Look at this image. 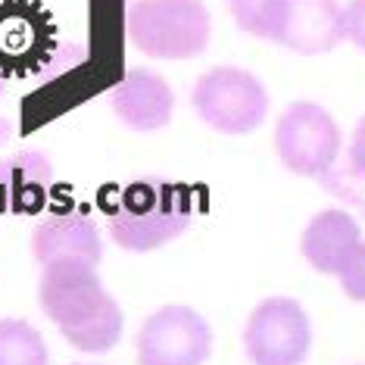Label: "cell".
<instances>
[{
	"label": "cell",
	"mask_w": 365,
	"mask_h": 365,
	"mask_svg": "<svg viewBox=\"0 0 365 365\" xmlns=\"http://www.w3.org/2000/svg\"><path fill=\"white\" fill-rule=\"evenodd\" d=\"M113 113L131 131H156L165 128L175 110V94L169 81L153 69H128L110 94Z\"/></svg>",
	"instance_id": "8"
},
{
	"label": "cell",
	"mask_w": 365,
	"mask_h": 365,
	"mask_svg": "<svg viewBox=\"0 0 365 365\" xmlns=\"http://www.w3.org/2000/svg\"><path fill=\"white\" fill-rule=\"evenodd\" d=\"M312 346V325L290 297H269L253 309L244 331V350L253 365H303Z\"/></svg>",
	"instance_id": "6"
},
{
	"label": "cell",
	"mask_w": 365,
	"mask_h": 365,
	"mask_svg": "<svg viewBox=\"0 0 365 365\" xmlns=\"http://www.w3.org/2000/svg\"><path fill=\"white\" fill-rule=\"evenodd\" d=\"M41 309L81 353H106L122 337V309L85 259H56L41 272Z\"/></svg>",
	"instance_id": "1"
},
{
	"label": "cell",
	"mask_w": 365,
	"mask_h": 365,
	"mask_svg": "<svg viewBox=\"0 0 365 365\" xmlns=\"http://www.w3.org/2000/svg\"><path fill=\"white\" fill-rule=\"evenodd\" d=\"M197 115L222 135H250L265 122L269 91L253 72L237 66H215L194 85Z\"/></svg>",
	"instance_id": "4"
},
{
	"label": "cell",
	"mask_w": 365,
	"mask_h": 365,
	"mask_svg": "<svg viewBox=\"0 0 365 365\" xmlns=\"http://www.w3.org/2000/svg\"><path fill=\"white\" fill-rule=\"evenodd\" d=\"M125 31L153 60H190L210 44L212 19L203 0H135L125 13Z\"/></svg>",
	"instance_id": "3"
},
{
	"label": "cell",
	"mask_w": 365,
	"mask_h": 365,
	"mask_svg": "<svg viewBox=\"0 0 365 365\" xmlns=\"http://www.w3.org/2000/svg\"><path fill=\"white\" fill-rule=\"evenodd\" d=\"M228 10L240 31L262 41H278L284 0H228Z\"/></svg>",
	"instance_id": "13"
},
{
	"label": "cell",
	"mask_w": 365,
	"mask_h": 365,
	"mask_svg": "<svg viewBox=\"0 0 365 365\" xmlns=\"http://www.w3.org/2000/svg\"><path fill=\"white\" fill-rule=\"evenodd\" d=\"M31 253L41 265L56 259H85L91 265L101 262L103 240L97 225L81 212H60L44 219L31 235Z\"/></svg>",
	"instance_id": "10"
},
{
	"label": "cell",
	"mask_w": 365,
	"mask_h": 365,
	"mask_svg": "<svg viewBox=\"0 0 365 365\" xmlns=\"http://www.w3.org/2000/svg\"><path fill=\"white\" fill-rule=\"evenodd\" d=\"M275 150L290 172L306 178H328L340 153V128L325 106L297 101L275 125Z\"/></svg>",
	"instance_id": "5"
},
{
	"label": "cell",
	"mask_w": 365,
	"mask_h": 365,
	"mask_svg": "<svg viewBox=\"0 0 365 365\" xmlns=\"http://www.w3.org/2000/svg\"><path fill=\"white\" fill-rule=\"evenodd\" d=\"M194 219L187 187L163 181H138L125 187L122 200L110 212L115 244L131 253H147L175 240Z\"/></svg>",
	"instance_id": "2"
},
{
	"label": "cell",
	"mask_w": 365,
	"mask_h": 365,
	"mask_svg": "<svg viewBox=\"0 0 365 365\" xmlns=\"http://www.w3.org/2000/svg\"><path fill=\"white\" fill-rule=\"evenodd\" d=\"M0 365H47L41 331L22 319H0Z\"/></svg>",
	"instance_id": "12"
},
{
	"label": "cell",
	"mask_w": 365,
	"mask_h": 365,
	"mask_svg": "<svg viewBox=\"0 0 365 365\" xmlns=\"http://www.w3.org/2000/svg\"><path fill=\"white\" fill-rule=\"evenodd\" d=\"M362 240L359 222L344 210H325L306 225L300 237V250L306 262L322 275H337L340 265L346 262V256L356 250V244Z\"/></svg>",
	"instance_id": "11"
},
{
	"label": "cell",
	"mask_w": 365,
	"mask_h": 365,
	"mask_svg": "<svg viewBox=\"0 0 365 365\" xmlns=\"http://www.w3.org/2000/svg\"><path fill=\"white\" fill-rule=\"evenodd\" d=\"M344 38L365 51V0H350L344 6Z\"/></svg>",
	"instance_id": "15"
},
{
	"label": "cell",
	"mask_w": 365,
	"mask_h": 365,
	"mask_svg": "<svg viewBox=\"0 0 365 365\" xmlns=\"http://www.w3.org/2000/svg\"><path fill=\"white\" fill-rule=\"evenodd\" d=\"M346 175L353 181H362L365 185V115L359 119V125L353 131V140H350V169Z\"/></svg>",
	"instance_id": "16"
},
{
	"label": "cell",
	"mask_w": 365,
	"mask_h": 365,
	"mask_svg": "<svg viewBox=\"0 0 365 365\" xmlns=\"http://www.w3.org/2000/svg\"><path fill=\"white\" fill-rule=\"evenodd\" d=\"M344 41V10L337 0H284L275 44L297 53H328Z\"/></svg>",
	"instance_id": "9"
},
{
	"label": "cell",
	"mask_w": 365,
	"mask_h": 365,
	"mask_svg": "<svg viewBox=\"0 0 365 365\" xmlns=\"http://www.w3.org/2000/svg\"><path fill=\"white\" fill-rule=\"evenodd\" d=\"M337 278H340V287H344V294L350 297V300L365 303V240H359L356 250L346 256V262L340 265Z\"/></svg>",
	"instance_id": "14"
},
{
	"label": "cell",
	"mask_w": 365,
	"mask_h": 365,
	"mask_svg": "<svg viewBox=\"0 0 365 365\" xmlns=\"http://www.w3.org/2000/svg\"><path fill=\"white\" fill-rule=\"evenodd\" d=\"M212 328L190 306H163L138 331V365H203Z\"/></svg>",
	"instance_id": "7"
}]
</instances>
